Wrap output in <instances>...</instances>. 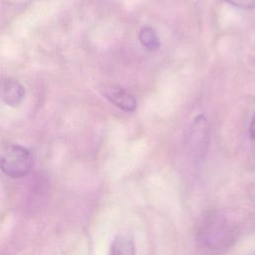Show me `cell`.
Returning a JSON list of instances; mask_svg holds the SVG:
<instances>
[{"mask_svg": "<svg viewBox=\"0 0 255 255\" xmlns=\"http://www.w3.org/2000/svg\"><path fill=\"white\" fill-rule=\"evenodd\" d=\"M33 156L24 146L8 144L0 149V169L7 176L21 178L30 173Z\"/></svg>", "mask_w": 255, "mask_h": 255, "instance_id": "1", "label": "cell"}, {"mask_svg": "<svg viewBox=\"0 0 255 255\" xmlns=\"http://www.w3.org/2000/svg\"><path fill=\"white\" fill-rule=\"evenodd\" d=\"M102 94L114 106L125 112H132L136 108L135 98L129 92L120 86H106L102 89Z\"/></svg>", "mask_w": 255, "mask_h": 255, "instance_id": "2", "label": "cell"}, {"mask_svg": "<svg viewBox=\"0 0 255 255\" xmlns=\"http://www.w3.org/2000/svg\"><path fill=\"white\" fill-rule=\"evenodd\" d=\"M25 98V89L15 78L3 77L0 79V99L10 107H17Z\"/></svg>", "mask_w": 255, "mask_h": 255, "instance_id": "3", "label": "cell"}, {"mask_svg": "<svg viewBox=\"0 0 255 255\" xmlns=\"http://www.w3.org/2000/svg\"><path fill=\"white\" fill-rule=\"evenodd\" d=\"M189 141L192 144L205 146L209 138V124L203 115H198L189 127Z\"/></svg>", "mask_w": 255, "mask_h": 255, "instance_id": "4", "label": "cell"}, {"mask_svg": "<svg viewBox=\"0 0 255 255\" xmlns=\"http://www.w3.org/2000/svg\"><path fill=\"white\" fill-rule=\"evenodd\" d=\"M110 255H135V245L130 234H118L110 249Z\"/></svg>", "mask_w": 255, "mask_h": 255, "instance_id": "5", "label": "cell"}, {"mask_svg": "<svg viewBox=\"0 0 255 255\" xmlns=\"http://www.w3.org/2000/svg\"><path fill=\"white\" fill-rule=\"evenodd\" d=\"M138 40L141 46L150 52H155L160 47V41L154 31L149 25H144L138 32Z\"/></svg>", "mask_w": 255, "mask_h": 255, "instance_id": "6", "label": "cell"}, {"mask_svg": "<svg viewBox=\"0 0 255 255\" xmlns=\"http://www.w3.org/2000/svg\"><path fill=\"white\" fill-rule=\"evenodd\" d=\"M225 1L241 9H251L255 7V0H225Z\"/></svg>", "mask_w": 255, "mask_h": 255, "instance_id": "7", "label": "cell"}, {"mask_svg": "<svg viewBox=\"0 0 255 255\" xmlns=\"http://www.w3.org/2000/svg\"><path fill=\"white\" fill-rule=\"evenodd\" d=\"M249 136L252 140H255V115L253 116L249 126Z\"/></svg>", "mask_w": 255, "mask_h": 255, "instance_id": "8", "label": "cell"}]
</instances>
